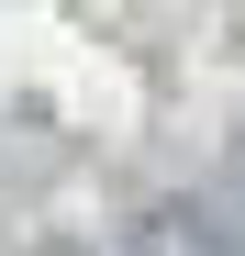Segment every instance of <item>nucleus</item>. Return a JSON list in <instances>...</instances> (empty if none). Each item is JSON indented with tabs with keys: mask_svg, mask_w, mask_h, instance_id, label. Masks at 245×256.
<instances>
[{
	"mask_svg": "<svg viewBox=\"0 0 245 256\" xmlns=\"http://www.w3.org/2000/svg\"><path fill=\"white\" fill-rule=\"evenodd\" d=\"M134 256H234V234L212 223V212H156V223L134 234Z\"/></svg>",
	"mask_w": 245,
	"mask_h": 256,
	"instance_id": "obj_1",
	"label": "nucleus"
}]
</instances>
